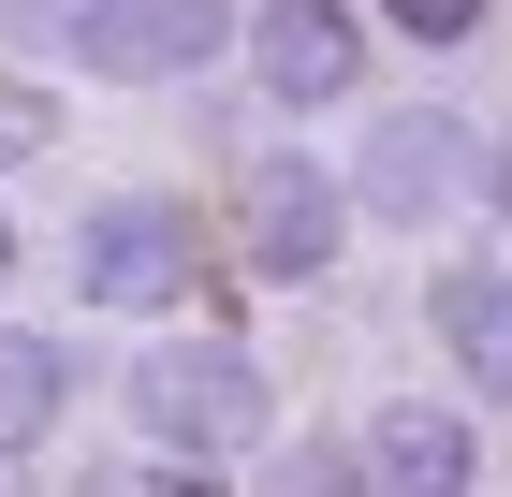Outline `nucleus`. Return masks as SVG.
<instances>
[{"label":"nucleus","instance_id":"1","mask_svg":"<svg viewBox=\"0 0 512 497\" xmlns=\"http://www.w3.org/2000/svg\"><path fill=\"white\" fill-rule=\"evenodd\" d=\"M132 424H147V454L220 468V454H264L278 439V395H264V366H249L235 337H161L147 366H132Z\"/></svg>","mask_w":512,"mask_h":497},{"label":"nucleus","instance_id":"2","mask_svg":"<svg viewBox=\"0 0 512 497\" xmlns=\"http://www.w3.org/2000/svg\"><path fill=\"white\" fill-rule=\"evenodd\" d=\"M337 234H352V191H337L308 147H249V176H235V264L264 278V293H308V278L337 264Z\"/></svg>","mask_w":512,"mask_h":497},{"label":"nucleus","instance_id":"3","mask_svg":"<svg viewBox=\"0 0 512 497\" xmlns=\"http://www.w3.org/2000/svg\"><path fill=\"white\" fill-rule=\"evenodd\" d=\"M74 293L88 307H132V322L176 307V293H191V205H176V191H103L74 220Z\"/></svg>","mask_w":512,"mask_h":497},{"label":"nucleus","instance_id":"4","mask_svg":"<svg viewBox=\"0 0 512 497\" xmlns=\"http://www.w3.org/2000/svg\"><path fill=\"white\" fill-rule=\"evenodd\" d=\"M235 30H249L235 0H88L74 59H88V74H118V88H176V74H205Z\"/></svg>","mask_w":512,"mask_h":497},{"label":"nucleus","instance_id":"5","mask_svg":"<svg viewBox=\"0 0 512 497\" xmlns=\"http://www.w3.org/2000/svg\"><path fill=\"white\" fill-rule=\"evenodd\" d=\"M381 220H454V205L483 191V147H469V117H439V103H410V117H381L366 132V176H352Z\"/></svg>","mask_w":512,"mask_h":497},{"label":"nucleus","instance_id":"6","mask_svg":"<svg viewBox=\"0 0 512 497\" xmlns=\"http://www.w3.org/2000/svg\"><path fill=\"white\" fill-rule=\"evenodd\" d=\"M249 59H264V88L293 117H308V103H352V88H366V15H352V0H249Z\"/></svg>","mask_w":512,"mask_h":497},{"label":"nucleus","instance_id":"7","mask_svg":"<svg viewBox=\"0 0 512 497\" xmlns=\"http://www.w3.org/2000/svg\"><path fill=\"white\" fill-rule=\"evenodd\" d=\"M352 454H366V497H469V483H483L469 410H425V395H395V410L366 424Z\"/></svg>","mask_w":512,"mask_h":497},{"label":"nucleus","instance_id":"8","mask_svg":"<svg viewBox=\"0 0 512 497\" xmlns=\"http://www.w3.org/2000/svg\"><path fill=\"white\" fill-rule=\"evenodd\" d=\"M439 351L469 366V395H498V410H512V264L439 278Z\"/></svg>","mask_w":512,"mask_h":497},{"label":"nucleus","instance_id":"9","mask_svg":"<svg viewBox=\"0 0 512 497\" xmlns=\"http://www.w3.org/2000/svg\"><path fill=\"white\" fill-rule=\"evenodd\" d=\"M59 410H74V351L30 337V322H0V454L59 439Z\"/></svg>","mask_w":512,"mask_h":497},{"label":"nucleus","instance_id":"10","mask_svg":"<svg viewBox=\"0 0 512 497\" xmlns=\"http://www.w3.org/2000/svg\"><path fill=\"white\" fill-rule=\"evenodd\" d=\"M249 497H366V454L322 439V424H308V439H264V483H249Z\"/></svg>","mask_w":512,"mask_h":497},{"label":"nucleus","instance_id":"11","mask_svg":"<svg viewBox=\"0 0 512 497\" xmlns=\"http://www.w3.org/2000/svg\"><path fill=\"white\" fill-rule=\"evenodd\" d=\"M44 147H59V88H44V74H0V176L44 161Z\"/></svg>","mask_w":512,"mask_h":497},{"label":"nucleus","instance_id":"12","mask_svg":"<svg viewBox=\"0 0 512 497\" xmlns=\"http://www.w3.org/2000/svg\"><path fill=\"white\" fill-rule=\"evenodd\" d=\"M88 497H235L220 468H176V454H132V468H88Z\"/></svg>","mask_w":512,"mask_h":497},{"label":"nucleus","instance_id":"13","mask_svg":"<svg viewBox=\"0 0 512 497\" xmlns=\"http://www.w3.org/2000/svg\"><path fill=\"white\" fill-rule=\"evenodd\" d=\"M88 30V0H0V44L15 59H44V44H74Z\"/></svg>","mask_w":512,"mask_h":497},{"label":"nucleus","instance_id":"14","mask_svg":"<svg viewBox=\"0 0 512 497\" xmlns=\"http://www.w3.org/2000/svg\"><path fill=\"white\" fill-rule=\"evenodd\" d=\"M381 30H410V44H469L483 0H381Z\"/></svg>","mask_w":512,"mask_h":497},{"label":"nucleus","instance_id":"15","mask_svg":"<svg viewBox=\"0 0 512 497\" xmlns=\"http://www.w3.org/2000/svg\"><path fill=\"white\" fill-rule=\"evenodd\" d=\"M483 205H498V220H512V132H498V147H483Z\"/></svg>","mask_w":512,"mask_h":497},{"label":"nucleus","instance_id":"16","mask_svg":"<svg viewBox=\"0 0 512 497\" xmlns=\"http://www.w3.org/2000/svg\"><path fill=\"white\" fill-rule=\"evenodd\" d=\"M0 278H15V220H0Z\"/></svg>","mask_w":512,"mask_h":497}]
</instances>
